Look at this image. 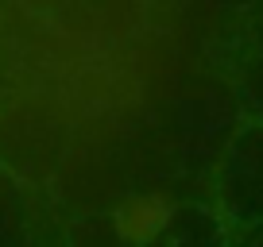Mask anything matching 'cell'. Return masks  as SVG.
<instances>
[{"label":"cell","mask_w":263,"mask_h":247,"mask_svg":"<svg viewBox=\"0 0 263 247\" xmlns=\"http://www.w3.org/2000/svg\"><path fill=\"white\" fill-rule=\"evenodd\" d=\"M66 247H140V236L124 228L120 213H85L70 220Z\"/></svg>","instance_id":"obj_4"},{"label":"cell","mask_w":263,"mask_h":247,"mask_svg":"<svg viewBox=\"0 0 263 247\" xmlns=\"http://www.w3.org/2000/svg\"><path fill=\"white\" fill-rule=\"evenodd\" d=\"M209 186L232 247H255L263 239V120H244L224 139Z\"/></svg>","instance_id":"obj_2"},{"label":"cell","mask_w":263,"mask_h":247,"mask_svg":"<svg viewBox=\"0 0 263 247\" xmlns=\"http://www.w3.org/2000/svg\"><path fill=\"white\" fill-rule=\"evenodd\" d=\"M74 143L70 108L54 97L27 93L0 105V170L24 186H47Z\"/></svg>","instance_id":"obj_1"},{"label":"cell","mask_w":263,"mask_h":247,"mask_svg":"<svg viewBox=\"0 0 263 247\" xmlns=\"http://www.w3.org/2000/svg\"><path fill=\"white\" fill-rule=\"evenodd\" d=\"M140 247H232V236L213 201H178L159 213Z\"/></svg>","instance_id":"obj_3"}]
</instances>
